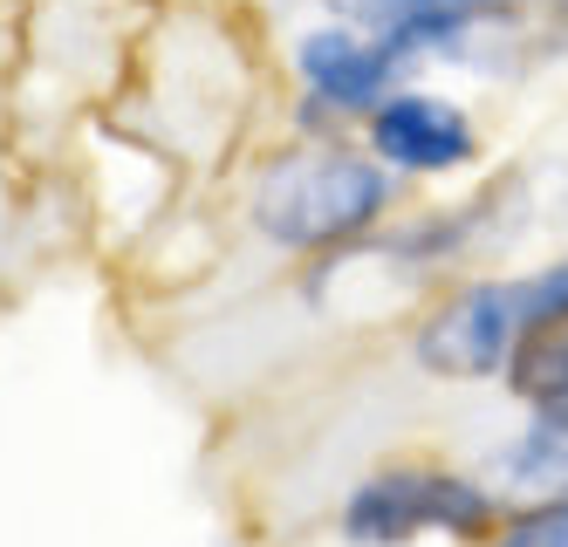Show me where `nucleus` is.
I'll use <instances>...</instances> for the list:
<instances>
[{"instance_id": "1", "label": "nucleus", "mask_w": 568, "mask_h": 547, "mask_svg": "<svg viewBox=\"0 0 568 547\" xmlns=\"http://www.w3.org/2000/svg\"><path fill=\"white\" fill-rule=\"evenodd\" d=\"M397 172L349 144V138H302L288 151H274L254 179V233L281 254L302 261H336L349 246H363L397 205Z\"/></svg>"}, {"instance_id": "7", "label": "nucleus", "mask_w": 568, "mask_h": 547, "mask_svg": "<svg viewBox=\"0 0 568 547\" xmlns=\"http://www.w3.org/2000/svg\"><path fill=\"white\" fill-rule=\"evenodd\" d=\"M494 547H568V486L527 499V507H514V514H500Z\"/></svg>"}, {"instance_id": "5", "label": "nucleus", "mask_w": 568, "mask_h": 547, "mask_svg": "<svg viewBox=\"0 0 568 547\" xmlns=\"http://www.w3.org/2000/svg\"><path fill=\"white\" fill-rule=\"evenodd\" d=\"M363 151L397 179H453V172H473L486 158V138H479V123L459 97L404 82V90H390L363 117Z\"/></svg>"}, {"instance_id": "3", "label": "nucleus", "mask_w": 568, "mask_h": 547, "mask_svg": "<svg viewBox=\"0 0 568 547\" xmlns=\"http://www.w3.org/2000/svg\"><path fill=\"white\" fill-rule=\"evenodd\" d=\"M520 335H527L520 274H494V281L445 287L412 335V356L425 376H445V384H486V376H507Z\"/></svg>"}, {"instance_id": "6", "label": "nucleus", "mask_w": 568, "mask_h": 547, "mask_svg": "<svg viewBox=\"0 0 568 547\" xmlns=\"http://www.w3.org/2000/svg\"><path fill=\"white\" fill-rule=\"evenodd\" d=\"M500 384H507V397L535 417V425L568 432V315L527 335V343L514 350V363H507Z\"/></svg>"}, {"instance_id": "2", "label": "nucleus", "mask_w": 568, "mask_h": 547, "mask_svg": "<svg viewBox=\"0 0 568 547\" xmlns=\"http://www.w3.org/2000/svg\"><path fill=\"white\" fill-rule=\"evenodd\" d=\"M494 527H500V499L453 466H384L363 486H349L336 514V534L349 547H412L425 534L486 540Z\"/></svg>"}, {"instance_id": "8", "label": "nucleus", "mask_w": 568, "mask_h": 547, "mask_svg": "<svg viewBox=\"0 0 568 547\" xmlns=\"http://www.w3.org/2000/svg\"><path fill=\"white\" fill-rule=\"evenodd\" d=\"M336 8L363 28H425V21L479 14V8H494V0H336Z\"/></svg>"}, {"instance_id": "4", "label": "nucleus", "mask_w": 568, "mask_h": 547, "mask_svg": "<svg viewBox=\"0 0 568 547\" xmlns=\"http://www.w3.org/2000/svg\"><path fill=\"white\" fill-rule=\"evenodd\" d=\"M288 69H295L302 103L329 123H363L390 90H404V75H412V62H404V49L390 34L363 28L349 14L302 28L295 49H288Z\"/></svg>"}]
</instances>
